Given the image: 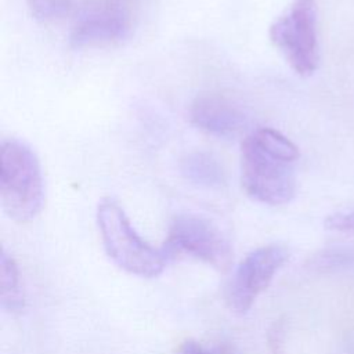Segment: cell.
Wrapping results in <instances>:
<instances>
[{"instance_id":"obj_6","label":"cell","mask_w":354,"mask_h":354,"mask_svg":"<svg viewBox=\"0 0 354 354\" xmlns=\"http://www.w3.org/2000/svg\"><path fill=\"white\" fill-rule=\"evenodd\" d=\"M288 259V248L278 243L260 246L246 254L228 285L227 301L230 308L236 314L248 313Z\"/></svg>"},{"instance_id":"obj_14","label":"cell","mask_w":354,"mask_h":354,"mask_svg":"<svg viewBox=\"0 0 354 354\" xmlns=\"http://www.w3.org/2000/svg\"><path fill=\"white\" fill-rule=\"evenodd\" d=\"M325 227L333 231L354 232V209L347 213H335L325 220Z\"/></svg>"},{"instance_id":"obj_13","label":"cell","mask_w":354,"mask_h":354,"mask_svg":"<svg viewBox=\"0 0 354 354\" xmlns=\"http://www.w3.org/2000/svg\"><path fill=\"white\" fill-rule=\"evenodd\" d=\"M176 354H238L234 347L228 344L205 346L196 340H185L177 348Z\"/></svg>"},{"instance_id":"obj_3","label":"cell","mask_w":354,"mask_h":354,"mask_svg":"<svg viewBox=\"0 0 354 354\" xmlns=\"http://www.w3.org/2000/svg\"><path fill=\"white\" fill-rule=\"evenodd\" d=\"M97 224L104 248L115 264L142 278L162 274L167 263L166 254L137 234L123 207L115 199L104 198L98 203Z\"/></svg>"},{"instance_id":"obj_4","label":"cell","mask_w":354,"mask_h":354,"mask_svg":"<svg viewBox=\"0 0 354 354\" xmlns=\"http://www.w3.org/2000/svg\"><path fill=\"white\" fill-rule=\"evenodd\" d=\"M270 40L300 76L313 75L319 62L315 0H293L270 26Z\"/></svg>"},{"instance_id":"obj_8","label":"cell","mask_w":354,"mask_h":354,"mask_svg":"<svg viewBox=\"0 0 354 354\" xmlns=\"http://www.w3.org/2000/svg\"><path fill=\"white\" fill-rule=\"evenodd\" d=\"M130 33L129 17L118 10H102L79 18L69 32L72 48L115 44Z\"/></svg>"},{"instance_id":"obj_11","label":"cell","mask_w":354,"mask_h":354,"mask_svg":"<svg viewBox=\"0 0 354 354\" xmlns=\"http://www.w3.org/2000/svg\"><path fill=\"white\" fill-rule=\"evenodd\" d=\"M307 267L317 272H336L354 268V248H325L308 259Z\"/></svg>"},{"instance_id":"obj_12","label":"cell","mask_w":354,"mask_h":354,"mask_svg":"<svg viewBox=\"0 0 354 354\" xmlns=\"http://www.w3.org/2000/svg\"><path fill=\"white\" fill-rule=\"evenodd\" d=\"M30 14L39 21H51L64 15L71 0H25Z\"/></svg>"},{"instance_id":"obj_10","label":"cell","mask_w":354,"mask_h":354,"mask_svg":"<svg viewBox=\"0 0 354 354\" xmlns=\"http://www.w3.org/2000/svg\"><path fill=\"white\" fill-rule=\"evenodd\" d=\"M0 283H1V307L10 313L21 311L25 306V296L21 286L19 270L6 250L0 260Z\"/></svg>"},{"instance_id":"obj_5","label":"cell","mask_w":354,"mask_h":354,"mask_svg":"<svg viewBox=\"0 0 354 354\" xmlns=\"http://www.w3.org/2000/svg\"><path fill=\"white\" fill-rule=\"evenodd\" d=\"M162 250L167 260L187 254L218 271H227L232 261V248L223 231L209 218L191 213L173 218Z\"/></svg>"},{"instance_id":"obj_7","label":"cell","mask_w":354,"mask_h":354,"mask_svg":"<svg viewBox=\"0 0 354 354\" xmlns=\"http://www.w3.org/2000/svg\"><path fill=\"white\" fill-rule=\"evenodd\" d=\"M189 120L199 130L214 137L238 134L248 123L243 108L218 93L199 94L189 106Z\"/></svg>"},{"instance_id":"obj_1","label":"cell","mask_w":354,"mask_h":354,"mask_svg":"<svg viewBox=\"0 0 354 354\" xmlns=\"http://www.w3.org/2000/svg\"><path fill=\"white\" fill-rule=\"evenodd\" d=\"M299 148L286 136L271 127L248 134L241 147V183L252 199L279 206L296 194L293 163Z\"/></svg>"},{"instance_id":"obj_15","label":"cell","mask_w":354,"mask_h":354,"mask_svg":"<svg viewBox=\"0 0 354 354\" xmlns=\"http://www.w3.org/2000/svg\"><path fill=\"white\" fill-rule=\"evenodd\" d=\"M283 342V325L281 322H275L268 333V343L272 354H281Z\"/></svg>"},{"instance_id":"obj_9","label":"cell","mask_w":354,"mask_h":354,"mask_svg":"<svg viewBox=\"0 0 354 354\" xmlns=\"http://www.w3.org/2000/svg\"><path fill=\"white\" fill-rule=\"evenodd\" d=\"M180 170L187 181L201 188L218 189L227 181L225 170L220 160L206 151L187 153L180 163Z\"/></svg>"},{"instance_id":"obj_2","label":"cell","mask_w":354,"mask_h":354,"mask_svg":"<svg viewBox=\"0 0 354 354\" xmlns=\"http://www.w3.org/2000/svg\"><path fill=\"white\" fill-rule=\"evenodd\" d=\"M0 198L3 210L15 223L33 220L44 206L40 160L26 142L17 138L1 141Z\"/></svg>"}]
</instances>
